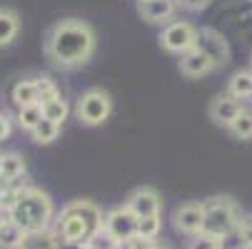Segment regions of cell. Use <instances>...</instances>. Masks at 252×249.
I'll use <instances>...</instances> for the list:
<instances>
[{
  "instance_id": "6da1fadb",
  "label": "cell",
  "mask_w": 252,
  "mask_h": 249,
  "mask_svg": "<svg viewBox=\"0 0 252 249\" xmlns=\"http://www.w3.org/2000/svg\"><path fill=\"white\" fill-rule=\"evenodd\" d=\"M95 53V32L85 20H58L45 35V55L58 67H78Z\"/></svg>"
},
{
  "instance_id": "7a4b0ae2",
  "label": "cell",
  "mask_w": 252,
  "mask_h": 249,
  "mask_svg": "<svg viewBox=\"0 0 252 249\" xmlns=\"http://www.w3.org/2000/svg\"><path fill=\"white\" fill-rule=\"evenodd\" d=\"M102 224H105V217L95 202L75 199V202L65 204L60 217L55 220V234L67 239V242L88 247L102 232Z\"/></svg>"
},
{
  "instance_id": "3957f363",
  "label": "cell",
  "mask_w": 252,
  "mask_h": 249,
  "mask_svg": "<svg viewBox=\"0 0 252 249\" xmlns=\"http://www.w3.org/2000/svg\"><path fill=\"white\" fill-rule=\"evenodd\" d=\"M8 220L15 222L25 234L28 232H43L53 222V202L40 190L23 187L18 194V202L8 212Z\"/></svg>"
},
{
  "instance_id": "277c9868",
  "label": "cell",
  "mask_w": 252,
  "mask_h": 249,
  "mask_svg": "<svg viewBox=\"0 0 252 249\" xmlns=\"http://www.w3.org/2000/svg\"><path fill=\"white\" fill-rule=\"evenodd\" d=\"M202 209H205V222H202V232L220 239L225 237L227 232H232L237 224H240V209H237V202L227 194L222 197H210L202 202Z\"/></svg>"
},
{
  "instance_id": "5b68a950",
  "label": "cell",
  "mask_w": 252,
  "mask_h": 249,
  "mask_svg": "<svg viewBox=\"0 0 252 249\" xmlns=\"http://www.w3.org/2000/svg\"><path fill=\"white\" fill-rule=\"evenodd\" d=\"M110 112H113V100L100 87L83 92V97L78 100V117H80L83 125H90V127L102 125L110 117Z\"/></svg>"
},
{
  "instance_id": "8992f818",
  "label": "cell",
  "mask_w": 252,
  "mask_h": 249,
  "mask_svg": "<svg viewBox=\"0 0 252 249\" xmlns=\"http://www.w3.org/2000/svg\"><path fill=\"white\" fill-rule=\"evenodd\" d=\"M160 45L167 53L185 55V53L195 50V45H197V30L185 20H175L160 32Z\"/></svg>"
},
{
  "instance_id": "52a82bcc",
  "label": "cell",
  "mask_w": 252,
  "mask_h": 249,
  "mask_svg": "<svg viewBox=\"0 0 252 249\" xmlns=\"http://www.w3.org/2000/svg\"><path fill=\"white\" fill-rule=\"evenodd\" d=\"M102 229L110 234L118 244L120 242H130V239L137 237V217L132 215L125 204L123 207H115L113 212H107V215H105Z\"/></svg>"
},
{
  "instance_id": "ba28073f",
  "label": "cell",
  "mask_w": 252,
  "mask_h": 249,
  "mask_svg": "<svg viewBox=\"0 0 252 249\" xmlns=\"http://www.w3.org/2000/svg\"><path fill=\"white\" fill-rule=\"evenodd\" d=\"M195 48L202 50V53L215 62V67H222V65H227V60H230V45H227V40H225V35L218 32V30H212V28L197 30V45H195Z\"/></svg>"
},
{
  "instance_id": "9c48e42d",
  "label": "cell",
  "mask_w": 252,
  "mask_h": 249,
  "mask_svg": "<svg viewBox=\"0 0 252 249\" xmlns=\"http://www.w3.org/2000/svg\"><path fill=\"white\" fill-rule=\"evenodd\" d=\"M202 222H205V209H202V202H185L175 207L172 212V224L180 234H188V237H195L202 232Z\"/></svg>"
},
{
  "instance_id": "30bf717a",
  "label": "cell",
  "mask_w": 252,
  "mask_h": 249,
  "mask_svg": "<svg viewBox=\"0 0 252 249\" xmlns=\"http://www.w3.org/2000/svg\"><path fill=\"white\" fill-rule=\"evenodd\" d=\"M125 207L132 212L137 220H145V217L160 215V212H162V199H160L158 190H153V187H137V190L127 197Z\"/></svg>"
},
{
  "instance_id": "8fae6325",
  "label": "cell",
  "mask_w": 252,
  "mask_h": 249,
  "mask_svg": "<svg viewBox=\"0 0 252 249\" xmlns=\"http://www.w3.org/2000/svg\"><path fill=\"white\" fill-rule=\"evenodd\" d=\"M242 100H237L235 95L225 92V95H218L212 102H210V120L215 125H222V127H230L240 115H242Z\"/></svg>"
},
{
  "instance_id": "7c38bea8",
  "label": "cell",
  "mask_w": 252,
  "mask_h": 249,
  "mask_svg": "<svg viewBox=\"0 0 252 249\" xmlns=\"http://www.w3.org/2000/svg\"><path fill=\"white\" fill-rule=\"evenodd\" d=\"M212 70H215V62L197 48L180 57V73L188 75V78H202V75L212 73Z\"/></svg>"
},
{
  "instance_id": "4fadbf2b",
  "label": "cell",
  "mask_w": 252,
  "mask_h": 249,
  "mask_svg": "<svg viewBox=\"0 0 252 249\" xmlns=\"http://www.w3.org/2000/svg\"><path fill=\"white\" fill-rule=\"evenodd\" d=\"M142 20L148 23H162L172 15L175 10V0H150V3H140L137 5Z\"/></svg>"
},
{
  "instance_id": "5bb4252c",
  "label": "cell",
  "mask_w": 252,
  "mask_h": 249,
  "mask_svg": "<svg viewBox=\"0 0 252 249\" xmlns=\"http://www.w3.org/2000/svg\"><path fill=\"white\" fill-rule=\"evenodd\" d=\"M13 102L18 108H32V105H40V95H38V85L35 80H20L13 87Z\"/></svg>"
},
{
  "instance_id": "9a60e30c",
  "label": "cell",
  "mask_w": 252,
  "mask_h": 249,
  "mask_svg": "<svg viewBox=\"0 0 252 249\" xmlns=\"http://www.w3.org/2000/svg\"><path fill=\"white\" fill-rule=\"evenodd\" d=\"M20 249H58V234L50 229L43 232H28L23 237Z\"/></svg>"
},
{
  "instance_id": "2e32d148",
  "label": "cell",
  "mask_w": 252,
  "mask_h": 249,
  "mask_svg": "<svg viewBox=\"0 0 252 249\" xmlns=\"http://www.w3.org/2000/svg\"><path fill=\"white\" fill-rule=\"evenodd\" d=\"M18 28H20L18 13L10 8H0V45L13 43V38L18 35Z\"/></svg>"
},
{
  "instance_id": "e0dca14e",
  "label": "cell",
  "mask_w": 252,
  "mask_h": 249,
  "mask_svg": "<svg viewBox=\"0 0 252 249\" xmlns=\"http://www.w3.org/2000/svg\"><path fill=\"white\" fill-rule=\"evenodd\" d=\"M25 172V162H23V157L20 155H3L0 157V177L3 180H8V182H13V180H18V177Z\"/></svg>"
},
{
  "instance_id": "ac0fdd59",
  "label": "cell",
  "mask_w": 252,
  "mask_h": 249,
  "mask_svg": "<svg viewBox=\"0 0 252 249\" xmlns=\"http://www.w3.org/2000/svg\"><path fill=\"white\" fill-rule=\"evenodd\" d=\"M23 237H25V232L15 222L8 220L3 227H0V249H20Z\"/></svg>"
},
{
  "instance_id": "d6986e66",
  "label": "cell",
  "mask_w": 252,
  "mask_h": 249,
  "mask_svg": "<svg viewBox=\"0 0 252 249\" xmlns=\"http://www.w3.org/2000/svg\"><path fill=\"white\" fill-rule=\"evenodd\" d=\"M43 108V117L45 120H50V122H55V125H63L65 120H67V112H70V108H67V102L60 97V100H55V102H48V105H40Z\"/></svg>"
},
{
  "instance_id": "ffe728a7",
  "label": "cell",
  "mask_w": 252,
  "mask_h": 249,
  "mask_svg": "<svg viewBox=\"0 0 252 249\" xmlns=\"http://www.w3.org/2000/svg\"><path fill=\"white\" fill-rule=\"evenodd\" d=\"M160 229H162V220H160V215H155V217H145V220H137V237H140V239L155 242V237L160 234Z\"/></svg>"
},
{
  "instance_id": "44dd1931",
  "label": "cell",
  "mask_w": 252,
  "mask_h": 249,
  "mask_svg": "<svg viewBox=\"0 0 252 249\" xmlns=\"http://www.w3.org/2000/svg\"><path fill=\"white\" fill-rule=\"evenodd\" d=\"M230 95H235L237 100L252 97V73H237L230 80Z\"/></svg>"
},
{
  "instance_id": "7402d4cb",
  "label": "cell",
  "mask_w": 252,
  "mask_h": 249,
  "mask_svg": "<svg viewBox=\"0 0 252 249\" xmlns=\"http://www.w3.org/2000/svg\"><path fill=\"white\" fill-rule=\"evenodd\" d=\"M58 132H60V125H55V122H50V120L43 117V122L35 127L30 135H32L35 142H40V145H50V142L58 137Z\"/></svg>"
},
{
  "instance_id": "603a6c76",
  "label": "cell",
  "mask_w": 252,
  "mask_h": 249,
  "mask_svg": "<svg viewBox=\"0 0 252 249\" xmlns=\"http://www.w3.org/2000/svg\"><path fill=\"white\" fill-rule=\"evenodd\" d=\"M237 139H250L252 137V112L250 110H242V115L227 127Z\"/></svg>"
},
{
  "instance_id": "cb8c5ba5",
  "label": "cell",
  "mask_w": 252,
  "mask_h": 249,
  "mask_svg": "<svg viewBox=\"0 0 252 249\" xmlns=\"http://www.w3.org/2000/svg\"><path fill=\"white\" fill-rule=\"evenodd\" d=\"M18 120H20V127H25V130H35L40 122H43V108L40 105H32V108H23L20 110V115H18Z\"/></svg>"
},
{
  "instance_id": "d4e9b609",
  "label": "cell",
  "mask_w": 252,
  "mask_h": 249,
  "mask_svg": "<svg viewBox=\"0 0 252 249\" xmlns=\"http://www.w3.org/2000/svg\"><path fill=\"white\" fill-rule=\"evenodd\" d=\"M220 249H252V247H250L247 237L242 234V229L237 224L232 232H227L225 237H220Z\"/></svg>"
},
{
  "instance_id": "484cf974",
  "label": "cell",
  "mask_w": 252,
  "mask_h": 249,
  "mask_svg": "<svg viewBox=\"0 0 252 249\" xmlns=\"http://www.w3.org/2000/svg\"><path fill=\"white\" fill-rule=\"evenodd\" d=\"M35 85H38L40 105H48V102H55V100H60V90H58V85H55L50 78H40V80H35Z\"/></svg>"
},
{
  "instance_id": "4316f807",
  "label": "cell",
  "mask_w": 252,
  "mask_h": 249,
  "mask_svg": "<svg viewBox=\"0 0 252 249\" xmlns=\"http://www.w3.org/2000/svg\"><path fill=\"white\" fill-rule=\"evenodd\" d=\"M188 249H220V239H215V237H210V234L200 232V234L190 237Z\"/></svg>"
},
{
  "instance_id": "83f0119b",
  "label": "cell",
  "mask_w": 252,
  "mask_h": 249,
  "mask_svg": "<svg viewBox=\"0 0 252 249\" xmlns=\"http://www.w3.org/2000/svg\"><path fill=\"white\" fill-rule=\"evenodd\" d=\"M177 3L183 5V8H188V10H202L210 0H177Z\"/></svg>"
},
{
  "instance_id": "f1b7e54d",
  "label": "cell",
  "mask_w": 252,
  "mask_h": 249,
  "mask_svg": "<svg viewBox=\"0 0 252 249\" xmlns=\"http://www.w3.org/2000/svg\"><path fill=\"white\" fill-rule=\"evenodd\" d=\"M240 229H242V234L247 237V242H250V247H252V215L245 217V220H240Z\"/></svg>"
},
{
  "instance_id": "f546056e",
  "label": "cell",
  "mask_w": 252,
  "mask_h": 249,
  "mask_svg": "<svg viewBox=\"0 0 252 249\" xmlns=\"http://www.w3.org/2000/svg\"><path fill=\"white\" fill-rule=\"evenodd\" d=\"M10 135V120L8 115H0V139H5Z\"/></svg>"
},
{
  "instance_id": "4dcf8cb0",
  "label": "cell",
  "mask_w": 252,
  "mask_h": 249,
  "mask_svg": "<svg viewBox=\"0 0 252 249\" xmlns=\"http://www.w3.org/2000/svg\"><path fill=\"white\" fill-rule=\"evenodd\" d=\"M58 249H88L85 244H75V242H67L63 237H58Z\"/></svg>"
},
{
  "instance_id": "1f68e13d",
  "label": "cell",
  "mask_w": 252,
  "mask_h": 249,
  "mask_svg": "<svg viewBox=\"0 0 252 249\" xmlns=\"http://www.w3.org/2000/svg\"><path fill=\"white\" fill-rule=\"evenodd\" d=\"M150 249H170V247H167V244H160V242H153Z\"/></svg>"
},
{
  "instance_id": "d6a6232c",
  "label": "cell",
  "mask_w": 252,
  "mask_h": 249,
  "mask_svg": "<svg viewBox=\"0 0 252 249\" xmlns=\"http://www.w3.org/2000/svg\"><path fill=\"white\" fill-rule=\"evenodd\" d=\"M5 222H8V217H5V212H3V209H0V227H3Z\"/></svg>"
},
{
  "instance_id": "836d02e7",
  "label": "cell",
  "mask_w": 252,
  "mask_h": 249,
  "mask_svg": "<svg viewBox=\"0 0 252 249\" xmlns=\"http://www.w3.org/2000/svg\"><path fill=\"white\" fill-rule=\"evenodd\" d=\"M140 3H150V0H140Z\"/></svg>"
}]
</instances>
